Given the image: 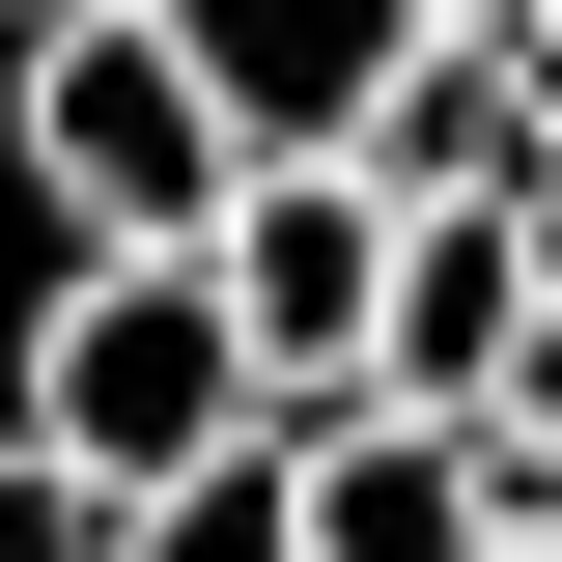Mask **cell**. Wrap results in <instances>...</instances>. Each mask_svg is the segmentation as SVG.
<instances>
[{"instance_id": "7", "label": "cell", "mask_w": 562, "mask_h": 562, "mask_svg": "<svg viewBox=\"0 0 562 562\" xmlns=\"http://www.w3.org/2000/svg\"><path fill=\"white\" fill-rule=\"evenodd\" d=\"M0 562H113V479H85V450H29V422H0Z\"/></svg>"}, {"instance_id": "1", "label": "cell", "mask_w": 562, "mask_h": 562, "mask_svg": "<svg viewBox=\"0 0 562 562\" xmlns=\"http://www.w3.org/2000/svg\"><path fill=\"white\" fill-rule=\"evenodd\" d=\"M29 198H57V254H225L254 113L198 85L169 0H29Z\"/></svg>"}, {"instance_id": "3", "label": "cell", "mask_w": 562, "mask_h": 562, "mask_svg": "<svg viewBox=\"0 0 562 562\" xmlns=\"http://www.w3.org/2000/svg\"><path fill=\"white\" fill-rule=\"evenodd\" d=\"M225 310H254L281 422L366 394V310H394V169H366V140H254V198H225Z\"/></svg>"}, {"instance_id": "8", "label": "cell", "mask_w": 562, "mask_h": 562, "mask_svg": "<svg viewBox=\"0 0 562 562\" xmlns=\"http://www.w3.org/2000/svg\"><path fill=\"white\" fill-rule=\"evenodd\" d=\"M506 562H562V506H506Z\"/></svg>"}, {"instance_id": "2", "label": "cell", "mask_w": 562, "mask_h": 562, "mask_svg": "<svg viewBox=\"0 0 562 562\" xmlns=\"http://www.w3.org/2000/svg\"><path fill=\"white\" fill-rule=\"evenodd\" d=\"M225 422H281V366H254V310H225V254H85L57 281V338H29V450H85V479H198Z\"/></svg>"}, {"instance_id": "4", "label": "cell", "mask_w": 562, "mask_h": 562, "mask_svg": "<svg viewBox=\"0 0 562 562\" xmlns=\"http://www.w3.org/2000/svg\"><path fill=\"white\" fill-rule=\"evenodd\" d=\"M310 562H506V450L450 394H310Z\"/></svg>"}, {"instance_id": "9", "label": "cell", "mask_w": 562, "mask_h": 562, "mask_svg": "<svg viewBox=\"0 0 562 562\" xmlns=\"http://www.w3.org/2000/svg\"><path fill=\"white\" fill-rule=\"evenodd\" d=\"M535 506H562V479H535Z\"/></svg>"}, {"instance_id": "5", "label": "cell", "mask_w": 562, "mask_h": 562, "mask_svg": "<svg viewBox=\"0 0 562 562\" xmlns=\"http://www.w3.org/2000/svg\"><path fill=\"white\" fill-rule=\"evenodd\" d=\"M169 29H198V85H225L254 140H366V113L422 85L450 0H169Z\"/></svg>"}, {"instance_id": "6", "label": "cell", "mask_w": 562, "mask_h": 562, "mask_svg": "<svg viewBox=\"0 0 562 562\" xmlns=\"http://www.w3.org/2000/svg\"><path fill=\"white\" fill-rule=\"evenodd\" d=\"M113 562H310V422H225L198 479H140Z\"/></svg>"}]
</instances>
